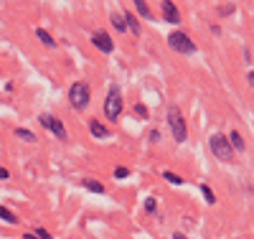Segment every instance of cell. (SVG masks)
Segmentation results:
<instances>
[{"label":"cell","instance_id":"cell-22","mask_svg":"<svg viewBox=\"0 0 254 239\" xmlns=\"http://www.w3.org/2000/svg\"><path fill=\"white\" fill-rule=\"evenodd\" d=\"M145 211H147V214H153V211H155V199H153V196H150V199H145Z\"/></svg>","mask_w":254,"mask_h":239},{"label":"cell","instance_id":"cell-9","mask_svg":"<svg viewBox=\"0 0 254 239\" xmlns=\"http://www.w3.org/2000/svg\"><path fill=\"white\" fill-rule=\"evenodd\" d=\"M89 130H92V135H94V138H110V130L104 127L102 122H97V120L89 122Z\"/></svg>","mask_w":254,"mask_h":239},{"label":"cell","instance_id":"cell-7","mask_svg":"<svg viewBox=\"0 0 254 239\" xmlns=\"http://www.w3.org/2000/svg\"><path fill=\"white\" fill-rule=\"evenodd\" d=\"M92 43L102 51V54H112L115 51V41H112V36L110 33H104V31H94L92 33Z\"/></svg>","mask_w":254,"mask_h":239},{"label":"cell","instance_id":"cell-23","mask_svg":"<svg viewBox=\"0 0 254 239\" xmlns=\"http://www.w3.org/2000/svg\"><path fill=\"white\" fill-rule=\"evenodd\" d=\"M137 115H140L142 120L147 117V110H145V104H135V117H137Z\"/></svg>","mask_w":254,"mask_h":239},{"label":"cell","instance_id":"cell-17","mask_svg":"<svg viewBox=\"0 0 254 239\" xmlns=\"http://www.w3.org/2000/svg\"><path fill=\"white\" fill-rule=\"evenodd\" d=\"M229 143H231V148H237V150H244V140H242V135L237 133V130H234V133L229 135Z\"/></svg>","mask_w":254,"mask_h":239},{"label":"cell","instance_id":"cell-25","mask_svg":"<svg viewBox=\"0 0 254 239\" xmlns=\"http://www.w3.org/2000/svg\"><path fill=\"white\" fill-rule=\"evenodd\" d=\"M8 178H10V173L5 168H0V181H8Z\"/></svg>","mask_w":254,"mask_h":239},{"label":"cell","instance_id":"cell-21","mask_svg":"<svg viewBox=\"0 0 254 239\" xmlns=\"http://www.w3.org/2000/svg\"><path fill=\"white\" fill-rule=\"evenodd\" d=\"M33 234H36V237H38V239H54V237H51V234H49V232H46V229H44V227H38V229H36V232H33Z\"/></svg>","mask_w":254,"mask_h":239},{"label":"cell","instance_id":"cell-13","mask_svg":"<svg viewBox=\"0 0 254 239\" xmlns=\"http://www.w3.org/2000/svg\"><path fill=\"white\" fill-rule=\"evenodd\" d=\"M125 15V23H127V28H130L135 36H140V23H137V18L132 15V13H122Z\"/></svg>","mask_w":254,"mask_h":239},{"label":"cell","instance_id":"cell-8","mask_svg":"<svg viewBox=\"0 0 254 239\" xmlns=\"http://www.w3.org/2000/svg\"><path fill=\"white\" fill-rule=\"evenodd\" d=\"M160 8H163V18L168 23H181V13L173 5V0H160Z\"/></svg>","mask_w":254,"mask_h":239},{"label":"cell","instance_id":"cell-10","mask_svg":"<svg viewBox=\"0 0 254 239\" xmlns=\"http://www.w3.org/2000/svg\"><path fill=\"white\" fill-rule=\"evenodd\" d=\"M36 36H38V41L44 43V46H49V49H54V46H56V41L51 38V33H49L46 28H36Z\"/></svg>","mask_w":254,"mask_h":239},{"label":"cell","instance_id":"cell-11","mask_svg":"<svg viewBox=\"0 0 254 239\" xmlns=\"http://www.w3.org/2000/svg\"><path fill=\"white\" fill-rule=\"evenodd\" d=\"M110 20H112V26L117 28V33H125V31H127V23H125V15H122V13H112Z\"/></svg>","mask_w":254,"mask_h":239},{"label":"cell","instance_id":"cell-20","mask_svg":"<svg viewBox=\"0 0 254 239\" xmlns=\"http://www.w3.org/2000/svg\"><path fill=\"white\" fill-rule=\"evenodd\" d=\"M127 176H130V168H125V165L115 168V178H127Z\"/></svg>","mask_w":254,"mask_h":239},{"label":"cell","instance_id":"cell-5","mask_svg":"<svg viewBox=\"0 0 254 239\" xmlns=\"http://www.w3.org/2000/svg\"><path fill=\"white\" fill-rule=\"evenodd\" d=\"M168 125H171V130H173L176 143H186L188 130H186V122H183V115H181L178 107H171V110H168Z\"/></svg>","mask_w":254,"mask_h":239},{"label":"cell","instance_id":"cell-1","mask_svg":"<svg viewBox=\"0 0 254 239\" xmlns=\"http://www.w3.org/2000/svg\"><path fill=\"white\" fill-rule=\"evenodd\" d=\"M208 145H211V153H214L221 163H231V160H234V148H231L229 138L216 133V135L208 138Z\"/></svg>","mask_w":254,"mask_h":239},{"label":"cell","instance_id":"cell-3","mask_svg":"<svg viewBox=\"0 0 254 239\" xmlns=\"http://www.w3.org/2000/svg\"><path fill=\"white\" fill-rule=\"evenodd\" d=\"M168 46H171L173 51H178V54H196V43L193 41H190V36L188 33H181V31H176V33H171V36H168Z\"/></svg>","mask_w":254,"mask_h":239},{"label":"cell","instance_id":"cell-2","mask_svg":"<svg viewBox=\"0 0 254 239\" xmlns=\"http://www.w3.org/2000/svg\"><path fill=\"white\" fill-rule=\"evenodd\" d=\"M69 102L74 110H87L89 102H92V89L87 81H76L71 89H69Z\"/></svg>","mask_w":254,"mask_h":239},{"label":"cell","instance_id":"cell-28","mask_svg":"<svg viewBox=\"0 0 254 239\" xmlns=\"http://www.w3.org/2000/svg\"><path fill=\"white\" fill-rule=\"evenodd\" d=\"M173 239H186V237L183 234H173Z\"/></svg>","mask_w":254,"mask_h":239},{"label":"cell","instance_id":"cell-26","mask_svg":"<svg viewBox=\"0 0 254 239\" xmlns=\"http://www.w3.org/2000/svg\"><path fill=\"white\" fill-rule=\"evenodd\" d=\"M23 239H38V237H36L33 232H26V234H23Z\"/></svg>","mask_w":254,"mask_h":239},{"label":"cell","instance_id":"cell-12","mask_svg":"<svg viewBox=\"0 0 254 239\" xmlns=\"http://www.w3.org/2000/svg\"><path fill=\"white\" fill-rule=\"evenodd\" d=\"M81 186L87 188V191H92V193H104V186H102L99 181H94V178H84Z\"/></svg>","mask_w":254,"mask_h":239},{"label":"cell","instance_id":"cell-24","mask_svg":"<svg viewBox=\"0 0 254 239\" xmlns=\"http://www.w3.org/2000/svg\"><path fill=\"white\" fill-rule=\"evenodd\" d=\"M160 140V130H150V143H158Z\"/></svg>","mask_w":254,"mask_h":239},{"label":"cell","instance_id":"cell-14","mask_svg":"<svg viewBox=\"0 0 254 239\" xmlns=\"http://www.w3.org/2000/svg\"><path fill=\"white\" fill-rule=\"evenodd\" d=\"M135 3V8H137V13L142 15V18H155L153 13H150V5H147V0H132Z\"/></svg>","mask_w":254,"mask_h":239},{"label":"cell","instance_id":"cell-16","mask_svg":"<svg viewBox=\"0 0 254 239\" xmlns=\"http://www.w3.org/2000/svg\"><path fill=\"white\" fill-rule=\"evenodd\" d=\"M15 138L26 140V143H36V135L31 133V130H26V127H15Z\"/></svg>","mask_w":254,"mask_h":239},{"label":"cell","instance_id":"cell-19","mask_svg":"<svg viewBox=\"0 0 254 239\" xmlns=\"http://www.w3.org/2000/svg\"><path fill=\"white\" fill-rule=\"evenodd\" d=\"M201 193L206 196V201H208V204H216V196H214V191H211L208 186H201Z\"/></svg>","mask_w":254,"mask_h":239},{"label":"cell","instance_id":"cell-15","mask_svg":"<svg viewBox=\"0 0 254 239\" xmlns=\"http://www.w3.org/2000/svg\"><path fill=\"white\" fill-rule=\"evenodd\" d=\"M0 219L8 222V224H18V222H20V219H18V216H15L8 206H0Z\"/></svg>","mask_w":254,"mask_h":239},{"label":"cell","instance_id":"cell-4","mask_svg":"<svg viewBox=\"0 0 254 239\" xmlns=\"http://www.w3.org/2000/svg\"><path fill=\"white\" fill-rule=\"evenodd\" d=\"M104 115H107L110 122H117V117L122 115V94L117 86H112L107 99H104Z\"/></svg>","mask_w":254,"mask_h":239},{"label":"cell","instance_id":"cell-18","mask_svg":"<svg viewBox=\"0 0 254 239\" xmlns=\"http://www.w3.org/2000/svg\"><path fill=\"white\" fill-rule=\"evenodd\" d=\"M163 178H165L168 183H173V186H181V183H183V178L176 176V173H171V170H165V173H163Z\"/></svg>","mask_w":254,"mask_h":239},{"label":"cell","instance_id":"cell-6","mask_svg":"<svg viewBox=\"0 0 254 239\" xmlns=\"http://www.w3.org/2000/svg\"><path fill=\"white\" fill-rule=\"evenodd\" d=\"M38 122L44 125L46 130H51V133L61 140V143H66L69 140V133H66V127H64V122L59 120V117H54V115H41L38 117Z\"/></svg>","mask_w":254,"mask_h":239},{"label":"cell","instance_id":"cell-27","mask_svg":"<svg viewBox=\"0 0 254 239\" xmlns=\"http://www.w3.org/2000/svg\"><path fill=\"white\" fill-rule=\"evenodd\" d=\"M249 84L254 86V72H249Z\"/></svg>","mask_w":254,"mask_h":239}]
</instances>
